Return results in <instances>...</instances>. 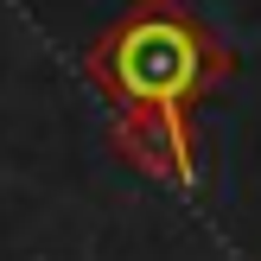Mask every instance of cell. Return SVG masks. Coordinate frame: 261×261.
<instances>
[{"label": "cell", "instance_id": "6da1fadb", "mask_svg": "<svg viewBox=\"0 0 261 261\" xmlns=\"http://www.w3.org/2000/svg\"><path fill=\"white\" fill-rule=\"evenodd\" d=\"M83 76L109 96L115 121L191 127V109L236 76V51L185 0H127L121 19L89 38Z\"/></svg>", "mask_w": 261, "mask_h": 261}]
</instances>
